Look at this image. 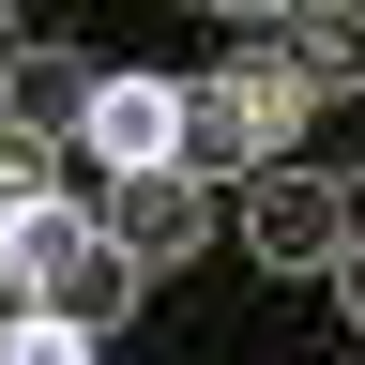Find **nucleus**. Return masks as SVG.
I'll return each mask as SVG.
<instances>
[{"label": "nucleus", "mask_w": 365, "mask_h": 365, "mask_svg": "<svg viewBox=\"0 0 365 365\" xmlns=\"http://www.w3.org/2000/svg\"><path fill=\"white\" fill-rule=\"evenodd\" d=\"M289 137H304V76L289 61H228V76H198L182 91V168L198 182H259V168H289Z\"/></svg>", "instance_id": "nucleus-1"}, {"label": "nucleus", "mask_w": 365, "mask_h": 365, "mask_svg": "<svg viewBox=\"0 0 365 365\" xmlns=\"http://www.w3.org/2000/svg\"><path fill=\"white\" fill-rule=\"evenodd\" d=\"M0 274H16L31 304H61V319L137 304V274L107 259V213H91V182H61V198H31V213H0Z\"/></svg>", "instance_id": "nucleus-2"}, {"label": "nucleus", "mask_w": 365, "mask_h": 365, "mask_svg": "<svg viewBox=\"0 0 365 365\" xmlns=\"http://www.w3.org/2000/svg\"><path fill=\"white\" fill-rule=\"evenodd\" d=\"M350 228H365V213H350L335 168H259V182H244V259H259V274H335Z\"/></svg>", "instance_id": "nucleus-3"}, {"label": "nucleus", "mask_w": 365, "mask_h": 365, "mask_svg": "<svg viewBox=\"0 0 365 365\" xmlns=\"http://www.w3.org/2000/svg\"><path fill=\"white\" fill-rule=\"evenodd\" d=\"M91 213H107V259L122 274H182L213 244V182L198 168H122V182H91Z\"/></svg>", "instance_id": "nucleus-4"}, {"label": "nucleus", "mask_w": 365, "mask_h": 365, "mask_svg": "<svg viewBox=\"0 0 365 365\" xmlns=\"http://www.w3.org/2000/svg\"><path fill=\"white\" fill-rule=\"evenodd\" d=\"M91 168H182V76H137V61H107V76H91Z\"/></svg>", "instance_id": "nucleus-5"}, {"label": "nucleus", "mask_w": 365, "mask_h": 365, "mask_svg": "<svg viewBox=\"0 0 365 365\" xmlns=\"http://www.w3.org/2000/svg\"><path fill=\"white\" fill-rule=\"evenodd\" d=\"M244 46L304 76V107H335V91H365V0H274V16H259Z\"/></svg>", "instance_id": "nucleus-6"}, {"label": "nucleus", "mask_w": 365, "mask_h": 365, "mask_svg": "<svg viewBox=\"0 0 365 365\" xmlns=\"http://www.w3.org/2000/svg\"><path fill=\"white\" fill-rule=\"evenodd\" d=\"M91 46H0V122H31V137H76L91 122Z\"/></svg>", "instance_id": "nucleus-7"}, {"label": "nucleus", "mask_w": 365, "mask_h": 365, "mask_svg": "<svg viewBox=\"0 0 365 365\" xmlns=\"http://www.w3.org/2000/svg\"><path fill=\"white\" fill-rule=\"evenodd\" d=\"M31 198H61V137L0 122V213H31Z\"/></svg>", "instance_id": "nucleus-8"}, {"label": "nucleus", "mask_w": 365, "mask_h": 365, "mask_svg": "<svg viewBox=\"0 0 365 365\" xmlns=\"http://www.w3.org/2000/svg\"><path fill=\"white\" fill-rule=\"evenodd\" d=\"M0 365H91V319H61V304H16V335H0Z\"/></svg>", "instance_id": "nucleus-9"}, {"label": "nucleus", "mask_w": 365, "mask_h": 365, "mask_svg": "<svg viewBox=\"0 0 365 365\" xmlns=\"http://www.w3.org/2000/svg\"><path fill=\"white\" fill-rule=\"evenodd\" d=\"M335 319H350V350H365V244L335 259Z\"/></svg>", "instance_id": "nucleus-10"}, {"label": "nucleus", "mask_w": 365, "mask_h": 365, "mask_svg": "<svg viewBox=\"0 0 365 365\" xmlns=\"http://www.w3.org/2000/svg\"><path fill=\"white\" fill-rule=\"evenodd\" d=\"M213 16H228V31H259V16H274V0H213Z\"/></svg>", "instance_id": "nucleus-11"}, {"label": "nucleus", "mask_w": 365, "mask_h": 365, "mask_svg": "<svg viewBox=\"0 0 365 365\" xmlns=\"http://www.w3.org/2000/svg\"><path fill=\"white\" fill-rule=\"evenodd\" d=\"M0 46H31V0H0Z\"/></svg>", "instance_id": "nucleus-12"}, {"label": "nucleus", "mask_w": 365, "mask_h": 365, "mask_svg": "<svg viewBox=\"0 0 365 365\" xmlns=\"http://www.w3.org/2000/svg\"><path fill=\"white\" fill-rule=\"evenodd\" d=\"M16 304H31V289H16V274H0V335H16Z\"/></svg>", "instance_id": "nucleus-13"}]
</instances>
